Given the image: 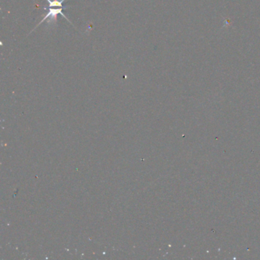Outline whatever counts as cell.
<instances>
[{
    "label": "cell",
    "instance_id": "cell-1",
    "mask_svg": "<svg viewBox=\"0 0 260 260\" xmlns=\"http://www.w3.org/2000/svg\"><path fill=\"white\" fill-rule=\"evenodd\" d=\"M47 1L49 4V8H44V9H47L48 12H47L46 16L41 21L40 23L34 28V30L36 29L37 27H38L41 24H42L44 21L47 20L48 18H51V20H54V18H57V15H61L62 16H63L66 18V20L69 22V20L65 16L64 14L62 13V11H63V2L65 0H47ZM34 30H33V31H34Z\"/></svg>",
    "mask_w": 260,
    "mask_h": 260
}]
</instances>
